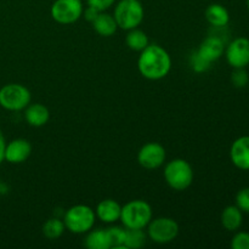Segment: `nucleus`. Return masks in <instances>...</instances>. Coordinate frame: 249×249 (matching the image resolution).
Listing matches in <instances>:
<instances>
[{
	"instance_id": "obj_10",
	"label": "nucleus",
	"mask_w": 249,
	"mask_h": 249,
	"mask_svg": "<svg viewBox=\"0 0 249 249\" xmlns=\"http://www.w3.org/2000/svg\"><path fill=\"white\" fill-rule=\"evenodd\" d=\"M224 53L231 67L246 68L249 65V39L246 36L233 39Z\"/></svg>"
},
{
	"instance_id": "obj_26",
	"label": "nucleus",
	"mask_w": 249,
	"mask_h": 249,
	"mask_svg": "<svg viewBox=\"0 0 249 249\" xmlns=\"http://www.w3.org/2000/svg\"><path fill=\"white\" fill-rule=\"evenodd\" d=\"M232 249H249V232L240 231L231 240Z\"/></svg>"
},
{
	"instance_id": "obj_5",
	"label": "nucleus",
	"mask_w": 249,
	"mask_h": 249,
	"mask_svg": "<svg viewBox=\"0 0 249 249\" xmlns=\"http://www.w3.org/2000/svg\"><path fill=\"white\" fill-rule=\"evenodd\" d=\"M145 11L140 0H121L114 7L113 17L123 31L138 28L143 21Z\"/></svg>"
},
{
	"instance_id": "obj_16",
	"label": "nucleus",
	"mask_w": 249,
	"mask_h": 249,
	"mask_svg": "<svg viewBox=\"0 0 249 249\" xmlns=\"http://www.w3.org/2000/svg\"><path fill=\"white\" fill-rule=\"evenodd\" d=\"M91 24L94 31L101 36H113L117 32V29H118V26H117V22L114 19L113 15H109L105 11L100 12L99 16L94 19V22Z\"/></svg>"
},
{
	"instance_id": "obj_19",
	"label": "nucleus",
	"mask_w": 249,
	"mask_h": 249,
	"mask_svg": "<svg viewBox=\"0 0 249 249\" xmlns=\"http://www.w3.org/2000/svg\"><path fill=\"white\" fill-rule=\"evenodd\" d=\"M85 247L89 249H109L112 248L111 241L107 230L97 229V230H90L84 241Z\"/></svg>"
},
{
	"instance_id": "obj_2",
	"label": "nucleus",
	"mask_w": 249,
	"mask_h": 249,
	"mask_svg": "<svg viewBox=\"0 0 249 249\" xmlns=\"http://www.w3.org/2000/svg\"><path fill=\"white\" fill-rule=\"evenodd\" d=\"M153 218L150 204L142 199H134L122 207L121 219L125 229H145Z\"/></svg>"
},
{
	"instance_id": "obj_18",
	"label": "nucleus",
	"mask_w": 249,
	"mask_h": 249,
	"mask_svg": "<svg viewBox=\"0 0 249 249\" xmlns=\"http://www.w3.org/2000/svg\"><path fill=\"white\" fill-rule=\"evenodd\" d=\"M243 223V212L237 206H228L221 213V225L228 231H237Z\"/></svg>"
},
{
	"instance_id": "obj_32",
	"label": "nucleus",
	"mask_w": 249,
	"mask_h": 249,
	"mask_svg": "<svg viewBox=\"0 0 249 249\" xmlns=\"http://www.w3.org/2000/svg\"><path fill=\"white\" fill-rule=\"evenodd\" d=\"M0 187H1V180H0Z\"/></svg>"
},
{
	"instance_id": "obj_30",
	"label": "nucleus",
	"mask_w": 249,
	"mask_h": 249,
	"mask_svg": "<svg viewBox=\"0 0 249 249\" xmlns=\"http://www.w3.org/2000/svg\"><path fill=\"white\" fill-rule=\"evenodd\" d=\"M5 147H6V141H5L4 134L0 130V164L2 163V160H5Z\"/></svg>"
},
{
	"instance_id": "obj_7",
	"label": "nucleus",
	"mask_w": 249,
	"mask_h": 249,
	"mask_svg": "<svg viewBox=\"0 0 249 249\" xmlns=\"http://www.w3.org/2000/svg\"><path fill=\"white\" fill-rule=\"evenodd\" d=\"M179 235V225L172 218L160 216L152 219L147 225V236L158 245H167Z\"/></svg>"
},
{
	"instance_id": "obj_6",
	"label": "nucleus",
	"mask_w": 249,
	"mask_h": 249,
	"mask_svg": "<svg viewBox=\"0 0 249 249\" xmlns=\"http://www.w3.org/2000/svg\"><path fill=\"white\" fill-rule=\"evenodd\" d=\"M31 91L24 85L6 84L0 89V106L7 111H22L31 104Z\"/></svg>"
},
{
	"instance_id": "obj_15",
	"label": "nucleus",
	"mask_w": 249,
	"mask_h": 249,
	"mask_svg": "<svg viewBox=\"0 0 249 249\" xmlns=\"http://www.w3.org/2000/svg\"><path fill=\"white\" fill-rule=\"evenodd\" d=\"M24 119L31 126L40 128L50 119V111L43 104H29L24 108Z\"/></svg>"
},
{
	"instance_id": "obj_21",
	"label": "nucleus",
	"mask_w": 249,
	"mask_h": 249,
	"mask_svg": "<svg viewBox=\"0 0 249 249\" xmlns=\"http://www.w3.org/2000/svg\"><path fill=\"white\" fill-rule=\"evenodd\" d=\"M66 226L60 218H51L43 225V235L49 240H57L63 235Z\"/></svg>"
},
{
	"instance_id": "obj_27",
	"label": "nucleus",
	"mask_w": 249,
	"mask_h": 249,
	"mask_svg": "<svg viewBox=\"0 0 249 249\" xmlns=\"http://www.w3.org/2000/svg\"><path fill=\"white\" fill-rule=\"evenodd\" d=\"M236 206L243 212V213H249V187L240 190L236 195Z\"/></svg>"
},
{
	"instance_id": "obj_17",
	"label": "nucleus",
	"mask_w": 249,
	"mask_h": 249,
	"mask_svg": "<svg viewBox=\"0 0 249 249\" xmlns=\"http://www.w3.org/2000/svg\"><path fill=\"white\" fill-rule=\"evenodd\" d=\"M206 19L214 27H225L230 22V14L221 4H211L206 9Z\"/></svg>"
},
{
	"instance_id": "obj_14",
	"label": "nucleus",
	"mask_w": 249,
	"mask_h": 249,
	"mask_svg": "<svg viewBox=\"0 0 249 249\" xmlns=\"http://www.w3.org/2000/svg\"><path fill=\"white\" fill-rule=\"evenodd\" d=\"M122 206L111 198L104 199L96 207V218L105 224H113L121 219Z\"/></svg>"
},
{
	"instance_id": "obj_9",
	"label": "nucleus",
	"mask_w": 249,
	"mask_h": 249,
	"mask_svg": "<svg viewBox=\"0 0 249 249\" xmlns=\"http://www.w3.org/2000/svg\"><path fill=\"white\" fill-rule=\"evenodd\" d=\"M165 148L158 142H147L138 153V162L142 168L148 170L158 169L165 162Z\"/></svg>"
},
{
	"instance_id": "obj_1",
	"label": "nucleus",
	"mask_w": 249,
	"mask_h": 249,
	"mask_svg": "<svg viewBox=\"0 0 249 249\" xmlns=\"http://www.w3.org/2000/svg\"><path fill=\"white\" fill-rule=\"evenodd\" d=\"M138 70L148 80H160L169 74L172 57L169 53L158 44H148L138 58Z\"/></svg>"
},
{
	"instance_id": "obj_28",
	"label": "nucleus",
	"mask_w": 249,
	"mask_h": 249,
	"mask_svg": "<svg viewBox=\"0 0 249 249\" xmlns=\"http://www.w3.org/2000/svg\"><path fill=\"white\" fill-rule=\"evenodd\" d=\"M89 6L95 7L99 11H106L116 2V0H87Z\"/></svg>"
},
{
	"instance_id": "obj_22",
	"label": "nucleus",
	"mask_w": 249,
	"mask_h": 249,
	"mask_svg": "<svg viewBox=\"0 0 249 249\" xmlns=\"http://www.w3.org/2000/svg\"><path fill=\"white\" fill-rule=\"evenodd\" d=\"M146 233L143 229H126L124 247L126 249H139L145 246Z\"/></svg>"
},
{
	"instance_id": "obj_12",
	"label": "nucleus",
	"mask_w": 249,
	"mask_h": 249,
	"mask_svg": "<svg viewBox=\"0 0 249 249\" xmlns=\"http://www.w3.org/2000/svg\"><path fill=\"white\" fill-rule=\"evenodd\" d=\"M232 164L241 170H249V136L236 139L230 148Z\"/></svg>"
},
{
	"instance_id": "obj_23",
	"label": "nucleus",
	"mask_w": 249,
	"mask_h": 249,
	"mask_svg": "<svg viewBox=\"0 0 249 249\" xmlns=\"http://www.w3.org/2000/svg\"><path fill=\"white\" fill-rule=\"evenodd\" d=\"M109 241H111L112 248L116 249H126L124 247V241H125V228H119V226H113V228L107 229Z\"/></svg>"
},
{
	"instance_id": "obj_31",
	"label": "nucleus",
	"mask_w": 249,
	"mask_h": 249,
	"mask_svg": "<svg viewBox=\"0 0 249 249\" xmlns=\"http://www.w3.org/2000/svg\"><path fill=\"white\" fill-rule=\"evenodd\" d=\"M247 7H248V10H249V0H247Z\"/></svg>"
},
{
	"instance_id": "obj_24",
	"label": "nucleus",
	"mask_w": 249,
	"mask_h": 249,
	"mask_svg": "<svg viewBox=\"0 0 249 249\" xmlns=\"http://www.w3.org/2000/svg\"><path fill=\"white\" fill-rule=\"evenodd\" d=\"M232 75H231V82H232L233 87L238 88H245L247 87L249 83V75L246 68H233Z\"/></svg>"
},
{
	"instance_id": "obj_4",
	"label": "nucleus",
	"mask_w": 249,
	"mask_h": 249,
	"mask_svg": "<svg viewBox=\"0 0 249 249\" xmlns=\"http://www.w3.org/2000/svg\"><path fill=\"white\" fill-rule=\"evenodd\" d=\"M96 214L95 211L85 204H77L71 207L63 215V223L70 232L75 235L88 233L95 225Z\"/></svg>"
},
{
	"instance_id": "obj_8",
	"label": "nucleus",
	"mask_w": 249,
	"mask_h": 249,
	"mask_svg": "<svg viewBox=\"0 0 249 249\" xmlns=\"http://www.w3.org/2000/svg\"><path fill=\"white\" fill-rule=\"evenodd\" d=\"M82 0H55L51 5L50 14L55 22L60 24H72L83 16Z\"/></svg>"
},
{
	"instance_id": "obj_3",
	"label": "nucleus",
	"mask_w": 249,
	"mask_h": 249,
	"mask_svg": "<svg viewBox=\"0 0 249 249\" xmlns=\"http://www.w3.org/2000/svg\"><path fill=\"white\" fill-rule=\"evenodd\" d=\"M164 179L168 186L175 191H185L194 181V169L187 160L175 158L164 167Z\"/></svg>"
},
{
	"instance_id": "obj_20",
	"label": "nucleus",
	"mask_w": 249,
	"mask_h": 249,
	"mask_svg": "<svg viewBox=\"0 0 249 249\" xmlns=\"http://www.w3.org/2000/svg\"><path fill=\"white\" fill-rule=\"evenodd\" d=\"M125 43L130 50L140 53L150 44V41H148V36L145 32L134 28L128 31V34L125 36Z\"/></svg>"
},
{
	"instance_id": "obj_25",
	"label": "nucleus",
	"mask_w": 249,
	"mask_h": 249,
	"mask_svg": "<svg viewBox=\"0 0 249 249\" xmlns=\"http://www.w3.org/2000/svg\"><path fill=\"white\" fill-rule=\"evenodd\" d=\"M190 63H191V68L196 73H204L211 68V62L204 60L203 57L198 55V53H194L190 56Z\"/></svg>"
},
{
	"instance_id": "obj_11",
	"label": "nucleus",
	"mask_w": 249,
	"mask_h": 249,
	"mask_svg": "<svg viewBox=\"0 0 249 249\" xmlns=\"http://www.w3.org/2000/svg\"><path fill=\"white\" fill-rule=\"evenodd\" d=\"M32 153V145L27 139H15L6 142L5 160L11 164H19L26 162Z\"/></svg>"
},
{
	"instance_id": "obj_13",
	"label": "nucleus",
	"mask_w": 249,
	"mask_h": 249,
	"mask_svg": "<svg viewBox=\"0 0 249 249\" xmlns=\"http://www.w3.org/2000/svg\"><path fill=\"white\" fill-rule=\"evenodd\" d=\"M224 51H225V44L221 40V38L216 36H211L202 41L197 53L204 60L213 63L214 61L219 60L223 56Z\"/></svg>"
},
{
	"instance_id": "obj_29",
	"label": "nucleus",
	"mask_w": 249,
	"mask_h": 249,
	"mask_svg": "<svg viewBox=\"0 0 249 249\" xmlns=\"http://www.w3.org/2000/svg\"><path fill=\"white\" fill-rule=\"evenodd\" d=\"M100 12H101V11H99V10L95 9V7L89 6V5H88L87 9L83 10V16L85 17V19H87L88 22L92 23V22H94V19L96 18L97 16H99Z\"/></svg>"
}]
</instances>
